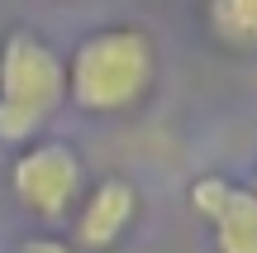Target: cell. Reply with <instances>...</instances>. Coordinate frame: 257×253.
Masks as SVG:
<instances>
[{
  "mask_svg": "<svg viewBox=\"0 0 257 253\" xmlns=\"http://www.w3.org/2000/svg\"><path fill=\"white\" fill-rule=\"evenodd\" d=\"M67 67V101L86 115H128L153 96L162 57L143 24H100L81 34Z\"/></svg>",
  "mask_w": 257,
  "mask_h": 253,
  "instance_id": "obj_1",
  "label": "cell"
},
{
  "mask_svg": "<svg viewBox=\"0 0 257 253\" xmlns=\"http://www.w3.org/2000/svg\"><path fill=\"white\" fill-rule=\"evenodd\" d=\"M67 105L62 53L34 29H10L0 38V143L38 139L48 120Z\"/></svg>",
  "mask_w": 257,
  "mask_h": 253,
  "instance_id": "obj_2",
  "label": "cell"
},
{
  "mask_svg": "<svg viewBox=\"0 0 257 253\" xmlns=\"http://www.w3.org/2000/svg\"><path fill=\"white\" fill-rule=\"evenodd\" d=\"M10 191L15 201L43 225L72 220L76 201L86 191V167L81 153L62 139H34L10 158Z\"/></svg>",
  "mask_w": 257,
  "mask_h": 253,
  "instance_id": "obj_3",
  "label": "cell"
},
{
  "mask_svg": "<svg viewBox=\"0 0 257 253\" xmlns=\"http://www.w3.org/2000/svg\"><path fill=\"white\" fill-rule=\"evenodd\" d=\"M191 210L214 229L219 253H257V191L219 177H195L191 182Z\"/></svg>",
  "mask_w": 257,
  "mask_h": 253,
  "instance_id": "obj_4",
  "label": "cell"
},
{
  "mask_svg": "<svg viewBox=\"0 0 257 253\" xmlns=\"http://www.w3.org/2000/svg\"><path fill=\"white\" fill-rule=\"evenodd\" d=\"M138 187L128 177H100L81 191L72 210V244L86 253H110L138 220Z\"/></svg>",
  "mask_w": 257,
  "mask_h": 253,
  "instance_id": "obj_5",
  "label": "cell"
},
{
  "mask_svg": "<svg viewBox=\"0 0 257 253\" xmlns=\"http://www.w3.org/2000/svg\"><path fill=\"white\" fill-rule=\"evenodd\" d=\"M210 29L229 48H257V0H210Z\"/></svg>",
  "mask_w": 257,
  "mask_h": 253,
  "instance_id": "obj_6",
  "label": "cell"
},
{
  "mask_svg": "<svg viewBox=\"0 0 257 253\" xmlns=\"http://www.w3.org/2000/svg\"><path fill=\"white\" fill-rule=\"evenodd\" d=\"M15 253H76L67 239H57V234H29V239H19Z\"/></svg>",
  "mask_w": 257,
  "mask_h": 253,
  "instance_id": "obj_7",
  "label": "cell"
},
{
  "mask_svg": "<svg viewBox=\"0 0 257 253\" xmlns=\"http://www.w3.org/2000/svg\"><path fill=\"white\" fill-rule=\"evenodd\" d=\"M252 191H257V187H252Z\"/></svg>",
  "mask_w": 257,
  "mask_h": 253,
  "instance_id": "obj_8",
  "label": "cell"
}]
</instances>
